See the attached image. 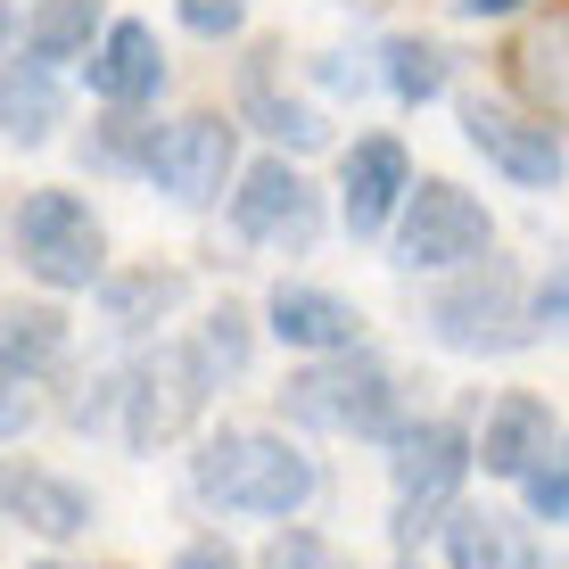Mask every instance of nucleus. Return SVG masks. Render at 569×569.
Segmentation results:
<instances>
[{
    "instance_id": "f257e3e1",
    "label": "nucleus",
    "mask_w": 569,
    "mask_h": 569,
    "mask_svg": "<svg viewBox=\"0 0 569 569\" xmlns=\"http://www.w3.org/2000/svg\"><path fill=\"white\" fill-rule=\"evenodd\" d=\"M190 487L214 512H248V520H298L313 503V455H298L272 429H214L190 455Z\"/></svg>"
},
{
    "instance_id": "f03ea898",
    "label": "nucleus",
    "mask_w": 569,
    "mask_h": 569,
    "mask_svg": "<svg viewBox=\"0 0 569 569\" xmlns=\"http://www.w3.org/2000/svg\"><path fill=\"white\" fill-rule=\"evenodd\" d=\"M281 421L298 429H330V438H397V371L363 347H339V356H313L306 371H289L281 388Z\"/></svg>"
},
{
    "instance_id": "7ed1b4c3",
    "label": "nucleus",
    "mask_w": 569,
    "mask_h": 569,
    "mask_svg": "<svg viewBox=\"0 0 569 569\" xmlns=\"http://www.w3.org/2000/svg\"><path fill=\"white\" fill-rule=\"evenodd\" d=\"M479 470V438H470L462 421H405L397 438H388V479H397V545L413 553L429 528L455 520L462 503V479Z\"/></svg>"
},
{
    "instance_id": "20e7f679",
    "label": "nucleus",
    "mask_w": 569,
    "mask_h": 569,
    "mask_svg": "<svg viewBox=\"0 0 569 569\" xmlns=\"http://www.w3.org/2000/svg\"><path fill=\"white\" fill-rule=\"evenodd\" d=\"M421 322L455 356H512V347L537 339V298H520V272L503 257H479V264H462V281H446L429 298Z\"/></svg>"
},
{
    "instance_id": "39448f33",
    "label": "nucleus",
    "mask_w": 569,
    "mask_h": 569,
    "mask_svg": "<svg viewBox=\"0 0 569 569\" xmlns=\"http://www.w3.org/2000/svg\"><path fill=\"white\" fill-rule=\"evenodd\" d=\"M9 248L42 289H100L108 281V231L74 190H26L9 214Z\"/></svg>"
},
{
    "instance_id": "423d86ee",
    "label": "nucleus",
    "mask_w": 569,
    "mask_h": 569,
    "mask_svg": "<svg viewBox=\"0 0 569 569\" xmlns=\"http://www.w3.org/2000/svg\"><path fill=\"white\" fill-rule=\"evenodd\" d=\"M388 248H397L405 272H462V264L496 257V223H487V207L470 199L462 182H438V173H429V182H413Z\"/></svg>"
},
{
    "instance_id": "0eeeda50",
    "label": "nucleus",
    "mask_w": 569,
    "mask_h": 569,
    "mask_svg": "<svg viewBox=\"0 0 569 569\" xmlns=\"http://www.w3.org/2000/svg\"><path fill=\"white\" fill-rule=\"evenodd\" d=\"M207 397H214V380L199 371L190 339L166 347V356H149V363H124V371H116V405H124L116 438H124L132 455H157V446H173L190 421H199Z\"/></svg>"
},
{
    "instance_id": "6e6552de",
    "label": "nucleus",
    "mask_w": 569,
    "mask_h": 569,
    "mask_svg": "<svg viewBox=\"0 0 569 569\" xmlns=\"http://www.w3.org/2000/svg\"><path fill=\"white\" fill-rule=\"evenodd\" d=\"M149 182L166 190L173 207H214L231 182H240V124L223 116H173L149 149Z\"/></svg>"
},
{
    "instance_id": "1a4fd4ad",
    "label": "nucleus",
    "mask_w": 569,
    "mask_h": 569,
    "mask_svg": "<svg viewBox=\"0 0 569 569\" xmlns=\"http://www.w3.org/2000/svg\"><path fill=\"white\" fill-rule=\"evenodd\" d=\"M462 141L479 149L512 190H561V173H569L561 124L520 116V108H503V100H487V91H470V100H462Z\"/></svg>"
},
{
    "instance_id": "9d476101",
    "label": "nucleus",
    "mask_w": 569,
    "mask_h": 569,
    "mask_svg": "<svg viewBox=\"0 0 569 569\" xmlns=\"http://www.w3.org/2000/svg\"><path fill=\"white\" fill-rule=\"evenodd\" d=\"M231 231L257 248H281V257H306L313 240H322V199L306 190V173L281 157H257V166L240 173V190H231Z\"/></svg>"
},
{
    "instance_id": "9b49d317",
    "label": "nucleus",
    "mask_w": 569,
    "mask_h": 569,
    "mask_svg": "<svg viewBox=\"0 0 569 569\" xmlns=\"http://www.w3.org/2000/svg\"><path fill=\"white\" fill-rule=\"evenodd\" d=\"M405 199H413V157H405V141L397 132H363L339 157V223L356 240H380V231H397Z\"/></svg>"
},
{
    "instance_id": "f8f14e48",
    "label": "nucleus",
    "mask_w": 569,
    "mask_h": 569,
    "mask_svg": "<svg viewBox=\"0 0 569 569\" xmlns=\"http://www.w3.org/2000/svg\"><path fill=\"white\" fill-rule=\"evenodd\" d=\"M503 74H512V91L545 116V124H569V0H545V9L512 33Z\"/></svg>"
},
{
    "instance_id": "ddd939ff",
    "label": "nucleus",
    "mask_w": 569,
    "mask_h": 569,
    "mask_svg": "<svg viewBox=\"0 0 569 569\" xmlns=\"http://www.w3.org/2000/svg\"><path fill=\"white\" fill-rule=\"evenodd\" d=\"M264 330L289 347V356H339V347H363V313L339 298V289L313 281H281L264 298Z\"/></svg>"
},
{
    "instance_id": "4468645a",
    "label": "nucleus",
    "mask_w": 569,
    "mask_h": 569,
    "mask_svg": "<svg viewBox=\"0 0 569 569\" xmlns=\"http://www.w3.org/2000/svg\"><path fill=\"white\" fill-rule=\"evenodd\" d=\"M83 83L100 108H149L157 91H166V50H157V33L141 17H116L100 33V50L83 58Z\"/></svg>"
},
{
    "instance_id": "2eb2a0df",
    "label": "nucleus",
    "mask_w": 569,
    "mask_h": 569,
    "mask_svg": "<svg viewBox=\"0 0 569 569\" xmlns=\"http://www.w3.org/2000/svg\"><path fill=\"white\" fill-rule=\"evenodd\" d=\"M272 67H281V42H257L240 58V124H257L272 149H289V157H306V149H322L330 141V124L313 116L306 100H289L281 83H272Z\"/></svg>"
},
{
    "instance_id": "dca6fc26",
    "label": "nucleus",
    "mask_w": 569,
    "mask_h": 569,
    "mask_svg": "<svg viewBox=\"0 0 569 569\" xmlns=\"http://www.w3.org/2000/svg\"><path fill=\"white\" fill-rule=\"evenodd\" d=\"M553 405L545 397H528V388H503L496 405H487V421H479V470L487 479H528L545 455H553Z\"/></svg>"
},
{
    "instance_id": "f3484780",
    "label": "nucleus",
    "mask_w": 569,
    "mask_h": 569,
    "mask_svg": "<svg viewBox=\"0 0 569 569\" xmlns=\"http://www.w3.org/2000/svg\"><path fill=\"white\" fill-rule=\"evenodd\" d=\"M0 503H9L17 528H33V537H50V545H67V537L91 528V496L74 479H58V470H42V462H9Z\"/></svg>"
},
{
    "instance_id": "a211bd4d",
    "label": "nucleus",
    "mask_w": 569,
    "mask_h": 569,
    "mask_svg": "<svg viewBox=\"0 0 569 569\" xmlns=\"http://www.w3.org/2000/svg\"><path fill=\"white\" fill-rule=\"evenodd\" d=\"M446 569H537V545L496 503H455V520H446Z\"/></svg>"
},
{
    "instance_id": "6ab92c4d",
    "label": "nucleus",
    "mask_w": 569,
    "mask_h": 569,
    "mask_svg": "<svg viewBox=\"0 0 569 569\" xmlns=\"http://www.w3.org/2000/svg\"><path fill=\"white\" fill-rule=\"evenodd\" d=\"M182 298H190V281L173 264H132V272H108L100 281V313H108V330H124V339L157 330Z\"/></svg>"
},
{
    "instance_id": "aec40b11",
    "label": "nucleus",
    "mask_w": 569,
    "mask_h": 569,
    "mask_svg": "<svg viewBox=\"0 0 569 569\" xmlns=\"http://www.w3.org/2000/svg\"><path fill=\"white\" fill-rule=\"evenodd\" d=\"M67 363V313L58 306H9L0 313V380H50Z\"/></svg>"
},
{
    "instance_id": "412c9836",
    "label": "nucleus",
    "mask_w": 569,
    "mask_h": 569,
    "mask_svg": "<svg viewBox=\"0 0 569 569\" xmlns=\"http://www.w3.org/2000/svg\"><path fill=\"white\" fill-rule=\"evenodd\" d=\"M108 26H116V17L100 9V0H33L26 42H17V50H33L42 67H74V58L100 50V33H108Z\"/></svg>"
},
{
    "instance_id": "4be33fe9",
    "label": "nucleus",
    "mask_w": 569,
    "mask_h": 569,
    "mask_svg": "<svg viewBox=\"0 0 569 569\" xmlns=\"http://www.w3.org/2000/svg\"><path fill=\"white\" fill-rule=\"evenodd\" d=\"M50 74H58V67H42L33 50L9 58V83H0V124H9L17 149H42L50 132H58V108H67V100H58Z\"/></svg>"
},
{
    "instance_id": "5701e85b",
    "label": "nucleus",
    "mask_w": 569,
    "mask_h": 569,
    "mask_svg": "<svg viewBox=\"0 0 569 569\" xmlns=\"http://www.w3.org/2000/svg\"><path fill=\"white\" fill-rule=\"evenodd\" d=\"M380 74H388V91H397L405 108H429V100H446V83H455V58L438 42H421V33H397V42L380 50Z\"/></svg>"
},
{
    "instance_id": "b1692460",
    "label": "nucleus",
    "mask_w": 569,
    "mask_h": 569,
    "mask_svg": "<svg viewBox=\"0 0 569 569\" xmlns=\"http://www.w3.org/2000/svg\"><path fill=\"white\" fill-rule=\"evenodd\" d=\"M190 356H199V371L214 388H231L248 371V356H257V330H248V313L240 306H214L199 330H190Z\"/></svg>"
},
{
    "instance_id": "393cba45",
    "label": "nucleus",
    "mask_w": 569,
    "mask_h": 569,
    "mask_svg": "<svg viewBox=\"0 0 569 569\" xmlns=\"http://www.w3.org/2000/svg\"><path fill=\"white\" fill-rule=\"evenodd\" d=\"M149 149H157V124H141V108H108L83 157L100 173H149Z\"/></svg>"
},
{
    "instance_id": "a878e982",
    "label": "nucleus",
    "mask_w": 569,
    "mask_h": 569,
    "mask_svg": "<svg viewBox=\"0 0 569 569\" xmlns=\"http://www.w3.org/2000/svg\"><path fill=\"white\" fill-rule=\"evenodd\" d=\"M257 569H356V561H347L322 528H298V520H289V528H272V537H264Z\"/></svg>"
},
{
    "instance_id": "bb28decb",
    "label": "nucleus",
    "mask_w": 569,
    "mask_h": 569,
    "mask_svg": "<svg viewBox=\"0 0 569 569\" xmlns=\"http://www.w3.org/2000/svg\"><path fill=\"white\" fill-rule=\"evenodd\" d=\"M520 503H528V520L569 528V438H553V455H545V462L520 479Z\"/></svg>"
},
{
    "instance_id": "cd10ccee",
    "label": "nucleus",
    "mask_w": 569,
    "mask_h": 569,
    "mask_svg": "<svg viewBox=\"0 0 569 569\" xmlns=\"http://www.w3.org/2000/svg\"><path fill=\"white\" fill-rule=\"evenodd\" d=\"M173 17H182V33H199V42H231V33L248 26V0H173Z\"/></svg>"
},
{
    "instance_id": "c85d7f7f",
    "label": "nucleus",
    "mask_w": 569,
    "mask_h": 569,
    "mask_svg": "<svg viewBox=\"0 0 569 569\" xmlns=\"http://www.w3.org/2000/svg\"><path fill=\"white\" fill-rule=\"evenodd\" d=\"M569 322V272H545L537 281V330H561Z\"/></svg>"
},
{
    "instance_id": "c756f323",
    "label": "nucleus",
    "mask_w": 569,
    "mask_h": 569,
    "mask_svg": "<svg viewBox=\"0 0 569 569\" xmlns=\"http://www.w3.org/2000/svg\"><path fill=\"white\" fill-rule=\"evenodd\" d=\"M173 569H248V561L231 553L223 537H199V545H182V553H173Z\"/></svg>"
},
{
    "instance_id": "7c9ffc66",
    "label": "nucleus",
    "mask_w": 569,
    "mask_h": 569,
    "mask_svg": "<svg viewBox=\"0 0 569 569\" xmlns=\"http://www.w3.org/2000/svg\"><path fill=\"white\" fill-rule=\"evenodd\" d=\"M537 9V0H455V17H470V26H496V17H520Z\"/></svg>"
},
{
    "instance_id": "2f4dec72",
    "label": "nucleus",
    "mask_w": 569,
    "mask_h": 569,
    "mask_svg": "<svg viewBox=\"0 0 569 569\" xmlns=\"http://www.w3.org/2000/svg\"><path fill=\"white\" fill-rule=\"evenodd\" d=\"M33 569H58V561H33Z\"/></svg>"
},
{
    "instance_id": "473e14b6",
    "label": "nucleus",
    "mask_w": 569,
    "mask_h": 569,
    "mask_svg": "<svg viewBox=\"0 0 569 569\" xmlns=\"http://www.w3.org/2000/svg\"><path fill=\"white\" fill-rule=\"evenodd\" d=\"M405 569H413V561H405Z\"/></svg>"
}]
</instances>
